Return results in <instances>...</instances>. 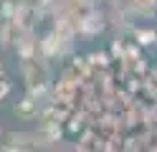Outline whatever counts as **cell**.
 <instances>
[{
	"label": "cell",
	"instance_id": "cell-1",
	"mask_svg": "<svg viewBox=\"0 0 157 152\" xmlns=\"http://www.w3.org/2000/svg\"><path fill=\"white\" fill-rule=\"evenodd\" d=\"M132 8L137 10V13L147 15V13H152V10L157 8V0H132Z\"/></svg>",
	"mask_w": 157,
	"mask_h": 152
}]
</instances>
